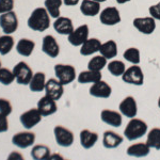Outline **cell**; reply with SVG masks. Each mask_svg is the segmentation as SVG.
Masks as SVG:
<instances>
[{
  "mask_svg": "<svg viewBox=\"0 0 160 160\" xmlns=\"http://www.w3.org/2000/svg\"><path fill=\"white\" fill-rule=\"evenodd\" d=\"M27 25L33 31H46L50 27V15L45 8H37L31 13L27 20Z\"/></svg>",
  "mask_w": 160,
  "mask_h": 160,
  "instance_id": "1",
  "label": "cell"
},
{
  "mask_svg": "<svg viewBox=\"0 0 160 160\" xmlns=\"http://www.w3.org/2000/svg\"><path fill=\"white\" fill-rule=\"evenodd\" d=\"M148 124L140 118H132L124 129V137L128 141H136L148 133Z\"/></svg>",
  "mask_w": 160,
  "mask_h": 160,
  "instance_id": "2",
  "label": "cell"
},
{
  "mask_svg": "<svg viewBox=\"0 0 160 160\" xmlns=\"http://www.w3.org/2000/svg\"><path fill=\"white\" fill-rule=\"evenodd\" d=\"M55 75L57 79L63 86H68L72 83L77 78L76 68L71 64H56L55 65Z\"/></svg>",
  "mask_w": 160,
  "mask_h": 160,
  "instance_id": "3",
  "label": "cell"
},
{
  "mask_svg": "<svg viewBox=\"0 0 160 160\" xmlns=\"http://www.w3.org/2000/svg\"><path fill=\"white\" fill-rule=\"evenodd\" d=\"M122 80L127 84L140 87L144 83V74L139 64H132L122 75Z\"/></svg>",
  "mask_w": 160,
  "mask_h": 160,
  "instance_id": "4",
  "label": "cell"
},
{
  "mask_svg": "<svg viewBox=\"0 0 160 160\" xmlns=\"http://www.w3.org/2000/svg\"><path fill=\"white\" fill-rule=\"evenodd\" d=\"M13 74L15 76V80L18 84L22 86H29L33 76V72L26 62L20 61L13 68Z\"/></svg>",
  "mask_w": 160,
  "mask_h": 160,
  "instance_id": "5",
  "label": "cell"
},
{
  "mask_svg": "<svg viewBox=\"0 0 160 160\" xmlns=\"http://www.w3.org/2000/svg\"><path fill=\"white\" fill-rule=\"evenodd\" d=\"M132 25L139 32L144 35L153 34L156 30V19L152 16L136 17L132 20Z\"/></svg>",
  "mask_w": 160,
  "mask_h": 160,
  "instance_id": "6",
  "label": "cell"
},
{
  "mask_svg": "<svg viewBox=\"0 0 160 160\" xmlns=\"http://www.w3.org/2000/svg\"><path fill=\"white\" fill-rule=\"evenodd\" d=\"M53 135H55L56 142L61 148H69L74 143V133L68 128L61 125H57L53 128Z\"/></svg>",
  "mask_w": 160,
  "mask_h": 160,
  "instance_id": "7",
  "label": "cell"
},
{
  "mask_svg": "<svg viewBox=\"0 0 160 160\" xmlns=\"http://www.w3.org/2000/svg\"><path fill=\"white\" fill-rule=\"evenodd\" d=\"M121 20V13L115 7L105 8L99 13V22L104 26H115L120 24Z\"/></svg>",
  "mask_w": 160,
  "mask_h": 160,
  "instance_id": "8",
  "label": "cell"
},
{
  "mask_svg": "<svg viewBox=\"0 0 160 160\" xmlns=\"http://www.w3.org/2000/svg\"><path fill=\"white\" fill-rule=\"evenodd\" d=\"M0 28L6 34H12L18 28V19L15 12H7L0 14Z\"/></svg>",
  "mask_w": 160,
  "mask_h": 160,
  "instance_id": "9",
  "label": "cell"
},
{
  "mask_svg": "<svg viewBox=\"0 0 160 160\" xmlns=\"http://www.w3.org/2000/svg\"><path fill=\"white\" fill-rule=\"evenodd\" d=\"M42 118L43 115L41 114L38 108H34V109H29L26 112L22 113L19 117V121L26 129H32L38 123H41Z\"/></svg>",
  "mask_w": 160,
  "mask_h": 160,
  "instance_id": "10",
  "label": "cell"
},
{
  "mask_svg": "<svg viewBox=\"0 0 160 160\" xmlns=\"http://www.w3.org/2000/svg\"><path fill=\"white\" fill-rule=\"evenodd\" d=\"M90 29L88 25H81L77 27L76 29L73 30L68 35V40L71 45L75 46V47H80L89 38Z\"/></svg>",
  "mask_w": 160,
  "mask_h": 160,
  "instance_id": "11",
  "label": "cell"
},
{
  "mask_svg": "<svg viewBox=\"0 0 160 160\" xmlns=\"http://www.w3.org/2000/svg\"><path fill=\"white\" fill-rule=\"evenodd\" d=\"M35 142V133L31 131H20L12 137V143L18 148L25 149L32 146Z\"/></svg>",
  "mask_w": 160,
  "mask_h": 160,
  "instance_id": "12",
  "label": "cell"
},
{
  "mask_svg": "<svg viewBox=\"0 0 160 160\" xmlns=\"http://www.w3.org/2000/svg\"><path fill=\"white\" fill-rule=\"evenodd\" d=\"M90 95L96 98H109L112 94V88L109 83L105 81V80H99V81L92 83L91 88L89 90Z\"/></svg>",
  "mask_w": 160,
  "mask_h": 160,
  "instance_id": "13",
  "label": "cell"
},
{
  "mask_svg": "<svg viewBox=\"0 0 160 160\" xmlns=\"http://www.w3.org/2000/svg\"><path fill=\"white\" fill-rule=\"evenodd\" d=\"M118 109H120V112L122 113L123 117H126L128 118H136L137 114H138V105H137L136 98L132 96L125 97L120 102Z\"/></svg>",
  "mask_w": 160,
  "mask_h": 160,
  "instance_id": "14",
  "label": "cell"
},
{
  "mask_svg": "<svg viewBox=\"0 0 160 160\" xmlns=\"http://www.w3.org/2000/svg\"><path fill=\"white\" fill-rule=\"evenodd\" d=\"M100 120L112 127H121L123 124V115L121 112L111 109H104L100 112Z\"/></svg>",
  "mask_w": 160,
  "mask_h": 160,
  "instance_id": "15",
  "label": "cell"
},
{
  "mask_svg": "<svg viewBox=\"0 0 160 160\" xmlns=\"http://www.w3.org/2000/svg\"><path fill=\"white\" fill-rule=\"evenodd\" d=\"M63 93H64V86L58 79L51 78L46 81L45 95H47V96H49L50 98L55 99L57 102V100H59L63 96Z\"/></svg>",
  "mask_w": 160,
  "mask_h": 160,
  "instance_id": "16",
  "label": "cell"
},
{
  "mask_svg": "<svg viewBox=\"0 0 160 160\" xmlns=\"http://www.w3.org/2000/svg\"><path fill=\"white\" fill-rule=\"evenodd\" d=\"M42 51L49 58L55 59L60 53V46L52 35H45L42 41Z\"/></svg>",
  "mask_w": 160,
  "mask_h": 160,
  "instance_id": "17",
  "label": "cell"
},
{
  "mask_svg": "<svg viewBox=\"0 0 160 160\" xmlns=\"http://www.w3.org/2000/svg\"><path fill=\"white\" fill-rule=\"evenodd\" d=\"M37 108L43 117H49V115L55 114L57 112V110H58L56 100L50 98V97L47 96V95L43 96L42 98L38 100Z\"/></svg>",
  "mask_w": 160,
  "mask_h": 160,
  "instance_id": "18",
  "label": "cell"
},
{
  "mask_svg": "<svg viewBox=\"0 0 160 160\" xmlns=\"http://www.w3.org/2000/svg\"><path fill=\"white\" fill-rule=\"evenodd\" d=\"M124 138L112 130H106L102 135V146L107 149L117 148L123 143Z\"/></svg>",
  "mask_w": 160,
  "mask_h": 160,
  "instance_id": "19",
  "label": "cell"
},
{
  "mask_svg": "<svg viewBox=\"0 0 160 160\" xmlns=\"http://www.w3.org/2000/svg\"><path fill=\"white\" fill-rule=\"evenodd\" d=\"M151 149L152 148H149L146 142H138V143L131 144L130 146H128L126 153L130 157L143 158V157L148 156V154L151 153Z\"/></svg>",
  "mask_w": 160,
  "mask_h": 160,
  "instance_id": "20",
  "label": "cell"
},
{
  "mask_svg": "<svg viewBox=\"0 0 160 160\" xmlns=\"http://www.w3.org/2000/svg\"><path fill=\"white\" fill-rule=\"evenodd\" d=\"M53 29L61 35H68L74 30V25L71 18L64 16H59L55 19L53 22Z\"/></svg>",
  "mask_w": 160,
  "mask_h": 160,
  "instance_id": "21",
  "label": "cell"
},
{
  "mask_svg": "<svg viewBox=\"0 0 160 160\" xmlns=\"http://www.w3.org/2000/svg\"><path fill=\"white\" fill-rule=\"evenodd\" d=\"M100 46H102V42L96 38H88V40L80 46V55L88 57V56H92L95 55L96 52H99Z\"/></svg>",
  "mask_w": 160,
  "mask_h": 160,
  "instance_id": "22",
  "label": "cell"
},
{
  "mask_svg": "<svg viewBox=\"0 0 160 160\" xmlns=\"http://www.w3.org/2000/svg\"><path fill=\"white\" fill-rule=\"evenodd\" d=\"M98 133L95 132V131H91L89 129H83L80 131L79 135V140L80 144L83 148L90 149L92 148H94L95 144L98 141Z\"/></svg>",
  "mask_w": 160,
  "mask_h": 160,
  "instance_id": "23",
  "label": "cell"
},
{
  "mask_svg": "<svg viewBox=\"0 0 160 160\" xmlns=\"http://www.w3.org/2000/svg\"><path fill=\"white\" fill-rule=\"evenodd\" d=\"M80 12L88 17H94L99 15L100 3L94 0H82L80 3Z\"/></svg>",
  "mask_w": 160,
  "mask_h": 160,
  "instance_id": "24",
  "label": "cell"
},
{
  "mask_svg": "<svg viewBox=\"0 0 160 160\" xmlns=\"http://www.w3.org/2000/svg\"><path fill=\"white\" fill-rule=\"evenodd\" d=\"M102 72L91 71V69L81 72V73L77 76V81L81 84L95 83V82L99 81V80H102Z\"/></svg>",
  "mask_w": 160,
  "mask_h": 160,
  "instance_id": "25",
  "label": "cell"
},
{
  "mask_svg": "<svg viewBox=\"0 0 160 160\" xmlns=\"http://www.w3.org/2000/svg\"><path fill=\"white\" fill-rule=\"evenodd\" d=\"M99 52L102 56H104L107 60L114 59L118 56V44L115 41L109 40L107 42L102 43Z\"/></svg>",
  "mask_w": 160,
  "mask_h": 160,
  "instance_id": "26",
  "label": "cell"
},
{
  "mask_svg": "<svg viewBox=\"0 0 160 160\" xmlns=\"http://www.w3.org/2000/svg\"><path fill=\"white\" fill-rule=\"evenodd\" d=\"M35 48L34 41L29 38H20L16 44V51L22 57H30Z\"/></svg>",
  "mask_w": 160,
  "mask_h": 160,
  "instance_id": "27",
  "label": "cell"
},
{
  "mask_svg": "<svg viewBox=\"0 0 160 160\" xmlns=\"http://www.w3.org/2000/svg\"><path fill=\"white\" fill-rule=\"evenodd\" d=\"M46 86V76L42 72L33 74L32 79L29 83V89L32 92H42L45 91Z\"/></svg>",
  "mask_w": 160,
  "mask_h": 160,
  "instance_id": "28",
  "label": "cell"
},
{
  "mask_svg": "<svg viewBox=\"0 0 160 160\" xmlns=\"http://www.w3.org/2000/svg\"><path fill=\"white\" fill-rule=\"evenodd\" d=\"M31 157L34 160H45L49 159L51 151L47 145L44 144H38V145H34L31 149Z\"/></svg>",
  "mask_w": 160,
  "mask_h": 160,
  "instance_id": "29",
  "label": "cell"
},
{
  "mask_svg": "<svg viewBox=\"0 0 160 160\" xmlns=\"http://www.w3.org/2000/svg\"><path fill=\"white\" fill-rule=\"evenodd\" d=\"M62 4H63V0H45L44 1V7L47 10L48 14L55 19L61 15L60 9Z\"/></svg>",
  "mask_w": 160,
  "mask_h": 160,
  "instance_id": "30",
  "label": "cell"
},
{
  "mask_svg": "<svg viewBox=\"0 0 160 160\" xmlns=\"http://www.w3.org/2000/svg\"><path fill=\"white\" fill-rule=\"evenodd\" d=\"M108 64V60L105 58L104 56L98 55L94 56L91 58V60L88 63V69H91V71H96V72H102Z\"/></svg>",
  "mask_w": 160,
  "mask_h": 160,
  "instance_id": "31",
  "label": "cell"
},
{
  "mask_svg": "<svg viewBox=\"0 0 160 160\" xmlns=\"http://www.w3.org/2000/svg\"><path fill=\"white\" fill-rule=\"evenodd\" d=\"M108 72L114 77H122L124 72L126 71V65L121 60H112L107 64Z\"/></svg>",
  "mask_w": 160,
  "mask_h": 160,
  "instance_id": "32",
  "label": "cell"
},
{
  "mask_svg": "<svg viewBox=\"0 0 160 160\" xmlns=\"http://www.w3.org/2000/svg\"><path fill=\"white\" fill-rule=\"evenodd\" d=\"M146 143L148 146L156 151H160V128H153L148 132Z\"/></svg>",
  "mask_w": 160,
  "mask_h": 160,
  "instance_id": "33",
  "label": "cell"
},
{
  "mask_svg": "<svg viewBox=\"0 0 160 160\" xmlns=\"http://www.w3.org/2000/svg\"><path fill=\"white\" fill-rule=\"evenodd\" d=\"M14 47V38L10 34H4L0 37V55L6 56L11 52Z\"/></svg>",
  "mask_w": 160,
  "mask_h": 160,
  "instance_id": "34",
  "label": "cell"
},
{
  "mask_svg": "<svg viewBox=\"0 0 160 160\" xmlns=\"http://www.w3.org/2000/svg\"><path fill=\"white\" fill-rule=\"evenodd\" d=\"M123 58L130 64H140L141 53L140 50L136 47H129L123 52Z\"/></svg>",
  "mask_w": 160,
  "mask_h": 160,
  "instance_id": "35",
  "label": "cell"
},
{
  "mask_svg": "<svg viewBox=\"0 0 160 160\" xmlns=\"http://www.w3.org/2000/svg\"><path fill=\"white\" fill-rule=\"evenodd\" d=\"M15 80V76L12 71L8 68H0V83L3 86H10Z\"/></svg>",
  "mask_w": 160,
  "mask_h": 160,
  "instance_id": "36",
  "label": "cell"
},
{
  "mask_svg": "<svg viewBox=\"0 0 160 160\" xmlns=\"http://www.w3.org/2000/svg\"><path fill=\"white\" fill-rule=\"evenodd\" d=\"M12 105L9 100L6 98H0V113L9 117L12 113Z\"/></svg>",
  "mask_w": 160,
  "mask_h": 160,
  "instance_id": "37",
  "label": "cell"
},
{
  "mask_svg": "<svg viewBox=\"0 0 160 160\" xmlns=\"http://www.w3.org/2000/svg\"><path fill=\"white\" fill-rule=\"evenodd\" d=\"M14 0H0V14L13 11Z\"/></svg>",
  "mask_w": 160,
  "mask_h": 160,
  "instance_id": "38",
  "label": "cell"
},
{
  "mask_svg": "<svg viewBox=\"0 0 160 160\" xmlns=\"http://www.w3.org/2000/svg\"><path fill=\"white\" fill-rule=\"evenodd\" d=\"M149 16H152L156 20H160V1L157 2L156 4H153L148 8Z\"/></svg>",
  "mask_w": 160,
  "mask_h": 160,
  "instance_id": "39",
  "label": "cell"
},
{
  "mask_svg": "<svg viewBox=\"0 0 160 160\" xmlns=\"http://www.w3.org/2000/svg\"><path fill=\"white\" fill-rule=\"evenodd\" d=\"M9 130V122H8V115L0 113V133L7 132Z\"/></svg>",
  "mask_w": 160,
  "mask_h": 160,
  "instance_id": "40",
  "label": "cell"
},
{
  "mask_svg": "<svg viewBox=\"0 0 160 160\" xmlns=\"http://www.w3.org/2000/svg\"><path fill=\"white\" fill-rule=\"evenodd\" d=\"M80 0H63V4L66 7H75L79 3Z\"/></svg>",
  "mask_w": 160,
  "mask_h": 160,
  "instance_id": "41",
  "label": "cell"
},
{
  "mask_svg": "<svg viewBox=\"0 0 160 160\" xmlns=\"http://www.w3.org/2000/svg\"><path fill=\"white\" fill-rule=\"evenodd\" d=\"M12 158H19V159H22V156L20 154H16V153H14V152H13V153L9 156V159H12Z\"/></svg>",
  "mask_w": 160,
  "mask_h": 160,
  "instance_id": "42",
  "label": "cell"
},
{
  "mask_svg": "<svg viewBox=\"0 0 160 160\" xmlns=\"http://www.w3.org/2000/svg\"><path fill=\"white\" fill-rule=\"evenodd\" d=\"M115 1H117L118 4H125V3H127V2H129L130 0H115Z\"/></svg>",
  "mask_w": 160,
  "mask_h": 160,
  "instance_id": "43",
  "label": "cell"
},
{
  "mask_svg": "<svg viewBox=\"0 0 160 160\" xmlns=\"http://www.w3.org/2000/svg\"><path fill=\"white\" fill-rule=\"evenodd\" d=\"M94 1H97V2H99V3H102V2H106L107 0H94Z\"/></svg>",
  "mask_w": 160,
  "mask_h": 160,
  "instance_id": "44",
  "label": "cell"
},
{
  "mask_svg": "<svg viewBox=\"0 0 160 160\" xmlns=\"http://www.w3.org/2000/svg\"><path fill=\"white\" fill-rule=\"evenodd\" d=\"M157 105H158V107H159V109H160V97L158 98V102H157Z\"/></svg>",
  "mask_w": 160,
  "mask_h": 160,
  "instance_id": "45",
  "label": "cell"
},
{
  "mask_svg": "<svg viewBox=\"0 0 160 160\" xmlns=\"http://www.w3.org/2000/svg\"><path fill=\"white\" fill-rule=\"evenodd\" d=\"M0 68H1V61H0Z\"/></svg>",
  "mask_w": 160,
  "mask_h": 160,
  "instance_id": "46",
  "label": "cell"
}]
</instances>
